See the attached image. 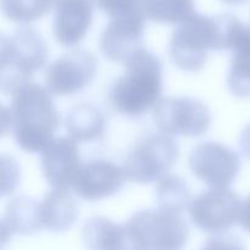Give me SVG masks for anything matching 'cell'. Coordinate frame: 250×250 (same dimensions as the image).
Returning a JSON list of instances; mask_svg holds the SVG:
<instances>
[{"label":"cell","mask_w":250,"mask_h":250,"mask_svg":"<svg viewBox=\"0 0 250 250\" xmlns=\"http://www.w3.org/2000/svg\"><path fill=\"white\" fill-rule=\"evenodd\" d=\"M43 227L41 219V203L29 197H17L10 200L0 226L1 246L14 233L26 236L38 232Z\"/></svg>","instance_id":"15"},{"label":"cell","mask_w":250,"mask_h":250,"mask_svg":"<svg viewBox=\"0 0 250 250\" xmlns=\"http://www.w3.org/2000/svg\"><path fill=\"white\" fill-rule=\"evenodd\" d=\"M128 247L133 249H181L189 238V229L178 212L141 210L126 225Z\"/></svg>","instance_id":"4"},{"label":"cell","mask_w":250,"mask_h":250,"mask_svg":"<svg viewBox=\"0 0 250 250\" xmlns=\"http://www.w3.org/2000/svg\"><path fill=\"white\" fill-rule=\"evenodd\" d=\"M84 246L90 249H125L128 247L126 226L114 224L106 217H92L82 229Z\"/></svg>","instance_id":"18"},{"label":"cell","mask_w":250,"mask_h":250,"mask_svg":"<svg viewBox=\"0 0 250 250\" xmlns=\"http://www.w3.org/2000/svg\"><path fill=\"white\" fill-rule=\"evenodd\" d=\"M53 31L56 42L65 46L80 43L93 21L94 0H53Z\"/></svg>","instance_id":"14"},{"label":"cell","mask_w":250,"mask_h":250,"mask_svg":"<svg viewBox=\"0 0 250 250\" xmlns=\"http://www.w3.org/2000/svg\"><path fill=\"white\" fill-rule=\"evenodd\" d=\"M66 131L76 142H89L102 138L106 119L100 110L90 104L75 105L65 121Z\"/></svg>","instance_id":"17"},{"label":"cell","mask_w":250,"mask_h":250,"mask_svg":"<svg viewBox=\"0 0 250 250\" xmlns=\"http://www.w3.org/2000/svg\"><path fill=\"white\" fill-rule=\"evenodd\" d=\"M126 180L124 167L107 160H92L82 164L72 189L82 199L95 202L119 192Z\"/></svg>","instance_id":"13"},{"label":"cell","mask_w":250,"mask_h":250,"mask_svg":"<svg viewBox=\"0 0 250 250\" xmlns=\"http://www.w3.org/2000/svg\"><path fill=\"white\" fill-rule=\"evenodd\" d=\"M163 92V63L146 49H141L127 62L125 72L110 90V103L124 116L138 117L154 107Z\"/></svg>","instance_id":"2"},{"label":"cell","mask_w":250,"mask_h":250,"mask_svg":"<svg viewBox=\"0 0 250 250\" xmlns=\"http://www.w3.org/2000/svg\"><path fill=\"white\" fill-rule=\"evenodd\" d=\"M156 127L168 136L199 137L210 126V112L204 103L190 97H166L154 106Z\"/></svg>","instance_id":"7"},{"label":"cell","mask_w":250,"mask_h":250,"mask_svg":"<svg viewBox=\"0 0 250 250\" xmlns=\"http://www.w3.org/2000/svg\"><path fill=\"white\" fill-rule=\"evenodd\" d=\"M53 93L37 83H27L11 94V129L22 150L37 153L53 139L60 124Z\"/></svg>","instance_id":"1"},{"label":"cell","mask_w":250,"mask_h":250,"mask_svg":"<svg viewBox=\"0 0 250 250\" xmlns=\"http://www.w3.org/2000/svg\"><path fill=\"white\" fill-rule=\"evenodd\" d=\"M146 19L156 23L180 24L194 14V0H144Z\"/></svg>","instance_id":"20"},{"label":"cell","mask_w":250,"mask_h":250,"mask_svg":"<svg viewBox=\"0 0 250 250\" xmlns=\"http://www.w3.org/2000/svg\"><path fill=\"white\" fill-rule=\"evenodd\" d=\"M178 156V144L168 134H148L137 142L125 161L127 180L141 185L160 181L175 166Z\"/></svg>","instance_id":"6"},{"label":"cell","mask_w":250,"mask_h":250,"mask_svg":"<svg viewBox=\"0 0 250 250\" xmlns=\"http://www.w3.org/2000/svg\"><path fill=\"white\" fill-rule=\"evenodd\" d=\"M41 151L42 172L51 188L70 189L82 167L77 142L71 137L53 138Z\"/></svg>","instance_id":"11"},{"label":"cell","mask_w":250,"mask_h":250,"mask_svg":"<svg viewBox=\"0 0 250 250\" xmlns=\"http://www.w3.org/2000/svg\"><path fill=\"white\" fill-rule=\"evenodd\" d=\"M94 1L98 9L104 11L110 19L144 15V0H94Z\"/></svg>","instance_id":"23"},{"label":"cell","mask_w":250,"mask_h":250,"mask_svg":"<svg viewBox=\"0 0 250 250\" xmlns=\"http://www.w3.org/2000/svg\"><path fill=\"white\" fill-rule=\"evenodd\" d=\"M220 51L216 17L194 14L178 24L170 41V58L178 68L197 72L205 66L208 51Z\"/></svg>","instance_id":"5"},{"label":"cell","mask_w":250,"mask_h":250,"mask_svg":"<svg viewBox=\"0 0 250 250\" xmlns=\"http://www.w3.org/2000/svg\"><path fill=\"white\" fill-rule=\"evenodd\" d=\"M144 15L111 19L100 37L103 55L114 62H127L144 45Z\"/></svg>","instance_id":"12"},{"label":"cell","mask_w":250,"mask_h":250,"mask_svg":"<svg viewBox=\"0 0 250 250\" xmlns=\"http://www.w3.org/2000/svg\"><path fill=\"white\" fill-rule=\"evenodd\" d=\"M224 2H226V4H229V5H242V4H246V2H248L249 0H222Z\"/></svg>","instance_id":"27"},{"label":"cell","mask_w":250,"mask_h":250,"mask_svg":"<svg viewBox=\"0 0 250 250\" xmlns=\"http://www.w3.org/2000/svg\"><path fill=\"white\" fill-rule=\"evenodd\" d=\"M239 149L242 154L250 160V125L243 129L239 138Z\"/></svg>","instance_id":"26"},{"label":"cell","mask_w":250,"mask_h":250,"mask_svg":"<svg viewBox=\"0 0 250 250\" xmlns=\"http://www.w3.org/2000/svg\"><path fill=\"white\" fill-rule=\"evenodd\" d=\"M159 209L181 214L192 204V190L180 176L166 175L156 186Z\"/></svg>","instance_id":"19"},{"label":"cell","mask_w":250,"mask_h":250,"mask_svg":"<svg viewBox=\"0 0 250 250\" xmlns=\"http://www.w3.org/2000/svg\"><path fill=\"white\" fill-rule=\"evenodd\" d=\"M80 215V208L68 188H53L41 203L42 225L51 232L71 229Z\"/></svg>","instance_id":"16"},{"label":"cell","mask_w":250,"mask_h":250,"mask_svg":"<svg viewBox=\"0 0 250 250\" xmlns=\"http://www.w3.org/2000/svg\"><path fill=\"white\" fill-rule=\"evenodd\" d=\"M227 85L232 94L239 98L250 97V39L233 51Z\"/></svg>","instance_id":"21"},{"label":"cell","mask_w":250,"mask_h":250,"mask_svg":"<svg viewBox=\"0 0 250 250\" xmlns=\"http://www.w3.org/2000/svg\"><path fill=\"white\" fill-rule=\"evenodd\" d=\"M53 7V0H1L4 16L15 23L21 24L43 19Z\"/></svg>","instance_id":"22"},{"label":"cell","mask_w":250,"mask_h":250,"mask_svg":"<svg viewBox=\"0 0 250 250\" xmlns=\"http://www.w3.org/2000/svg\"><path fill=\"white\" fill-rule=\"evenodd\" d=\"M238 224L243 229L250 233V194L246 198V200L242 204L241 216H239Z\"/></svg>","instance_id":"25"},{"label":"cell","mask_w":250,"mask_h":250,"mask_svg":"<svg viewBox=\"0 0 250 250\" xmlns=\"http://www.w3.org/2000/svg\"><path fill=\"white\" fill-rule=\"evenodd\" d=\"M48 60V46L32 27H21L11 37L1 36L0 43V87L11 95L17 88L31 82L34 72Z\"/></svg>","instance_id":"3"},{"label":"cell","mask_w":250,"mask_h":250,"mask_svg":"<svg viewBox=\"0 0 250 250\" xmlns=\"http://www.w3.org/2000/svg\"><path fill=\"white\" fill-rule=\"evenodd\" d=\"M241 197L229 188H211L193 199L189 216L193 224L208 233L226 232L238 224Z\"/></svg>","instance_id":"8"},{"label":"cell","mask_w":250,"mask_h":250,"mask_svg":"<svg viewBox=\"0 0 250 250\" xmlns=\"http://www.w3.org/2000/svg\"><path fill=\"white\" fill-rule=\"evenodd\" d=\"M20 178V168L11 156H1V195L11 194Z\"/></svg>","instance_id":"24"},{"label":"cell","mask_w":250,"mask_h":250,"mask_svg":"<svg viewBox=\"0 0 250 250\" xmlns=\"http://www.w3.org/2000/svg\"><path fill=\"white\" fill-rule=\"evenodd\" d=\"M189 167L210 188H227L236 180L242 163L236 151L215 142H205L190 153Z\"/></svg>","instance_id":"9"},{"label":"cell","mask_w":250,"mask_h":250,"mask_svg":"<svg viewBox=\"0 0 250 250\" xmlns=\"http://www.w3.org/2000/svg\"><path fill=\"white\" fill-rule=\"evenodd\" d=\"M95 71V56L84 49H76L49 65L45 72V85L55 95H71L89 84Z\"/></svg>","instance_id":"10"}]
</instances>
